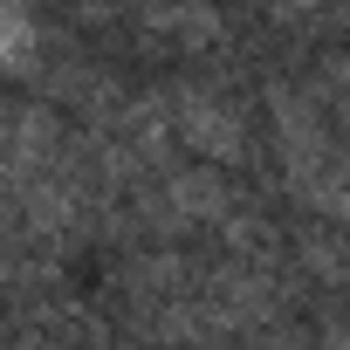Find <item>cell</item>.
Segmentation results:
<instances>
[{
  "label": "cell",
  "instance_id": "cell-1",
  "mask_svg": "<svg viewBox=\"0 0 350 350\" xmlns=\"http://www.w3.org/2000/svg\"><path fill=\"white\" fill-rule=\"evenodd\" d=\"M268 131L282 144V172L302 206H316V220L329 227L343 213V151H336V110L329 90L309 83H275L268 90Z\"/></svg>",
  "mask_w": 350,
  "mask_h": 350
},
{
  "label": "cell",
  "instance_id": "cell-2",
  "mask_svg": "<svg viewBox=\"0 0 350 350\" xmlns=\"http://www.w3.org/2000/svg\"><path fill=\"white\" fill-rule=\"evenodd\" d=\"M151 124H158V144L172 158H193V165H213V172L247 158V110L213 83L151 90Z\"/></svg>",
  "mask_w": 350,
  "mask_h": 350
},
{
  "label": "cell",
  "instance_id": "cell-3",
  "mask_svg": "<svg viewBox=\"0 0 350 350\" xmlns=\"http://www.w3.org/2000/svg\"><path fill=\"white\" fill-rule=\"evenodd\" d=\"M28 55H35V28H28V14L14 8V0H0V69H28Z\"/></svg>",
  "mask_w": 350,
  "mask_h": 350
},
{
  "label": "cell",
  "instance_id": "cell-4",
  "mask_svg": "<svg viewBox=\"0 0 350 350\" xmlns=\"http://www.w3.org/2000/svg\"><path fill=\"white\" fill-rule=\"evenodd\" d=\"M261 8H268V14H282V21H302V14H316V8H323V0H261Z\"/></svg>",
  "mask_w": 350,
  "mask_h": 350
}]
</instances>
